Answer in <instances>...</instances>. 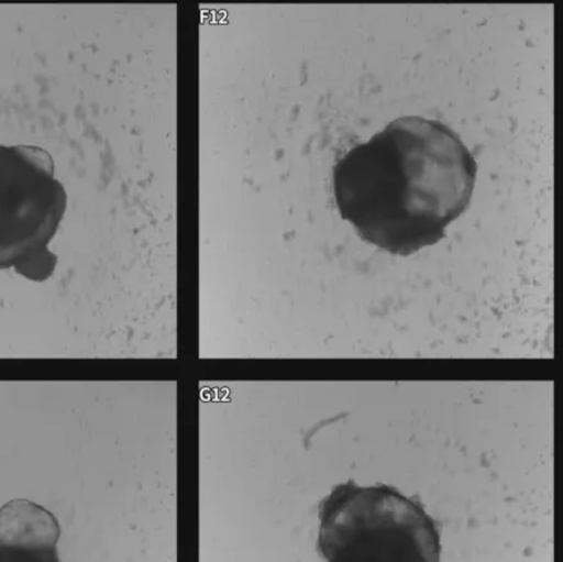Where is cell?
I'll list each match as a JSON object with an SVG mask.
<instances>
[{"label":"cell","instance_id":"6da1fadb","mask_svg":"<svg viewBox=\"0 0 563 562\" xmlns=\"http://www.w3.org/2000/svg\"><path fill=\"white\" fill-rule=\"evenodd\" d=\"M476 173L455 131L401 117L334 166L335 203L361 239L409 256L444 239L472 201Z\"/></svg>","mask_w":563,"mask_h":562},{"label":"cell","instance_id":"7a4b0ae2","mask_svg":"<svg viewBox=\"0 0 563 562\" xmlns=\"http://www.w3.org/2000/svg\"><path fill=\"white\" fill-rule=\"evenodd\" d=\"M327 562H440L441 537L422 503L389 485L334 486L319 506Z\"/></svg>","mask_w":563,"mask_h":562},{"label":"cell","instance_id":"3957f363","mask_svg":"<svg viewBox=\"0 0 563 562\" xmlns=\"http://www.w3.org/2000/svg\"><path fill=\"white\" fill-rule=\"evenodd\" d=\"M67 205L52 155L36 146L0 145V271L44 282L57 257L48 250Z\"/></svg>","mask_w":563,"mask_h":562},{"label":"cell","instance_id":"277c9868","mask_svg":"<svg viewBox=\"0 0 563 562\" xmlns=\"http://www.w3.org/2000/svg\"><path fill=\"white\" fill-rule=\"evenodd\" d=\"M62 530L44 507L15 499L0 509V562H62Z\"/></svg>","mask_w":563,"mask_h":562}]
</instances>
